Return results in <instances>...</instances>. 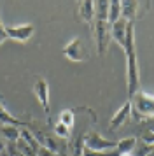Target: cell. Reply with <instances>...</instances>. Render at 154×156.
Segmentation results:
<instances>
[{"instance_id":"cell-1","label":"cell","mask_w":154,"mask_h":156,"mask_svg":"<svg viewBox=\"0 0 154 156\" xmlns=\"http://www.w3.org/2000/svg\"><path fill=\"white\" fill-rule=\"evenodd\" d=\"M131 116L135 121H145L154 118V95L140 90L131 100Z\"/></svg>"},{"instance_id":"cell-2","label":"cell","mask_w":154,"mask_h":156,"mask_svg":"<svg viewBox=\"0 0 154 156\" xmlns=\"http://www.w3.org/2000/svg\"><path fill=\"white\" fill-rule=\"evenodd\" d=\"M126 83H128V95L131 100L140 91V74L138 63H137V53H131L126 56Z\"/></svg>"},{"instance_id":"cell-3","label":"cell","mask_w":154,"mask_h":156,"mask_svg":"<svg viewBox=\"0 0 154 156\" xmlns=\"http://www.w3.org/2000/svg\"><path fill=\"white\" fill-rule=\"evenodd\" d=\"M84 147L98 151V153H107V151H114L117 149V142L105 139L103 135H100L96 130H89L84 135Z\"/></svg>"},{"instance_id":"cell-4","label":"cell","mask_w":154,"mask_h":156,"mask_svg":"<svg viewBox=\"0 0 154 156\" xmlns=\"http://www.w3.org/2000/svg\"><path fill=\"white\" fill-rule=\"evenodd\" d=\"M93 35H95V44H96V51L100 56H103L109 48V41H110V25L107 21H100L95 20L93 23Z\"/></svg>"},{"instance_id":"cell-5","label":"cell","mask_w":154,"mask_h":156,"mask_svg":"<svg viewBox=\"0 0 154 156\" xmlns=\"http://www.w3.org/2000/svg\"><path fill=\"white\" fill-rule=\"evenodd\" d=\"M63 56L70 60V62H84L88 58V51L84 48L82 39L81 37H74L65 48H63Z\"/></svg>"},{"instance_id":"cell-6","label":"cell","mask_w":154,"mask_h":156,"mask_svg":"<svg viewBox=\"0 0 154 156\" xmlns=\"http://www.w3.org/2000/svg\"><path fill=\"white\" fill-rule=\"evenodd\" d=\"M33 32L35 28L30 23L18 25V27H7V37L16 41V42H28V39H32Z\"/></svg>"},{"instance_id":"cell-7","label":"cell","mask_w":154,"mask_h":156,"mask_svg":"<svg viewBox=\"0 0 154 156\" xmlns=\"http://www.w3.org/2000/svg\"><path fill=\"white\" fill-rule=\"evenodd\" d=\"M33 93H35V97H37V100H39V104L42 105V109H44V112L49 114V84L44 77L35 79Z\"/></svg>"},{"instance_id":"cell-8","label":"cell","mask_w":154,"mask_h":156,"mask_svg":"<svg viewBox=\"0 0 154 156\" xmlns=\"http://www.w3.org/2000/svg\"><path fill=\"white\" fill-rule=\"evenodd\" d=\"M130 116H131V102L128 100L126 104H123V105L114 112V116H112L110 121H109V128H110V130H117V128H121L126 121H128Z\"/></svg>"},{"instance_id":"cell-9","label":"cell","mask_w":154,"mask_h":156,"mask_svg":"<svg viewBox=\"0 0 154 156\" xmlns=\"http://www.w3.org/2000/svg\"><path fill=\"white\" fill-rule=\"evenodd\" d=\"M126 27H128V21L123 20V18L117 23L110 25V39L114 42H117L123 49H124V46H126Z\"/></svg>"},{"instance_id":"cell-10","label":"cell","mask_w":154,"mask_h":156,"mask_svg":"<svg viewBox=\"0 0 154 156\" xmlns=\"http://www.w3.org/2000/svg\"><path fill=\"white\" fill-rule=\"evenodd\" d=\"M79 18L88 25L95 23V2L91 0H84L79 4Z\"/></svg>"},{"instance_id":"cell-11","label":"cell","mask_w":154,"mask_h":156,"mask_svg":"<svg viewBox=\"0 0 154 156\" xmlns=\"http://www.w3.org/2000/svg\"><path fill=\"white\" fill-rule=\"evenodd\" d=\"M0 126H18V128H23V126H26V123H23V121H19L18 118H14L12 114L4 107V104L0 102Z\"/></svg>"},{"instance_id":"cell-12","label":"cell","mask_w":154,"mask_h":156,"mask_svg":"<svg viewBox=\"0 0 154 156\" xmlns=\"http://www.w3.org/2000/svg\"><path fill=\"white\" fill-rule=\"evenodd\" d=\"M137 11H138V2H135V0L121 2V18L126 20L128 23L135 21V18H137Z\"/></svg>"},{"instance_id":"cell-13","label":"cell","mask_w":154,"mask_h":156,"mask_svg":"<svg viewBox=\"0 0 154 156\" xmlns=\"http://www.w3.org/2000/svg\"><path fill=\"white\" fill-rule=\"evenodd\" d=\"M109 7H110L109 0H98V2H95V20L107 21V18H109Z\"/></svg>"},{"instance_id":"cell-14","label":"cell","mask_w":154,"mask_h":156,"mask_svg":"<svg viewBox=\"0 0 154 156\" xmlns=\"http://www.w3.org/2000/svg\"><path fill=\"white\" fill-rule=\"evenodd\" d=\"M137 147V139L135 137H124L117 142V153L119 154H126V153H131Z\"/></svg>"},{"instance_id":"cell-15","label":"cell","mask_w":154,"mask_h":156,"mask_svg":"<svg viewBox=\"0 0 154 156\" xmlns=\"http://www.w3.org/2000/svg\"><path fill=\"white\" fill-rule=\"evenodd\" d=\"M121 20V2L119 0H112L110 7H109V18H107V23L109 25H114Z\"/></svg>"},{"instance_id":"cell-16","label":"cell","mask_w":154,"mask_h":156,"mask_svg":"<svg viewBox=\"0 0 154 156\" xmlns=\"http://www.w3.org/2000/svg\"><path fill=\"white\" fill-rule=\"evenodd\" d=\"M60 123H63L65 126H68L70 130L75 126V111H72V109H65L60 112V118H58Z\"/></svg>"},{"instance_id":"cell-17","label":"cell","mask_w":154,"mask_h":156,"mask_svg":"<svg viewBox=\"0 0 154 156\" xmlns=\"http://www.w3.org/2000/svg\"><path fill=\"white\" fill-rule=\"evenodd\" d=\"M0 132H2V135L7 137L11 142H18L19 137H21V128H18V126H2Z\"/></svg>"},{"instance_id":"cell-18","label":"cell","mask_w":154,"mask_h":156,"mask_svg":"<svg viewBox=\"0 0 154 156\" xmlns=\"http://www.w3.org/2000/svg\"><path fill=\"white\" fill-rule=\"evenodd\" d=\"M53 132H54V135L58 139H61V140H68L70 135H72V130H70L68 126H65L63 123H60V121L54 125V130H53Z\"/></svg>"},{"instance_id":"cell-19","label":"cell","mask_w":154,"mask_h":156,"mask_svg":"<svg viewBox=\"0 0 154 156\" xmlns=\"http://www.w3.org/2000/svg\"><path fill=\"white\" fill-rule=\"evenodd\" d=\"M82 156H119V153H117V149H114V151H107V153H98V151H93V149L84 147Z\"/></svg>"},{"instance_id":"cell-20","label":"cell","mask_w":154,"mask_h":156,"mask_svg":"<svg viewBox=\"0 0 154 156\" xmlns=\"http://www.w3.org/2000/svg\"><path fill=\"white\" fill-rule=\"evenodd\" d=\"M37 156H58V153H54V151H51V149L42 147V146H40V149H39Z\"/></svg>"},{"instance_id":"cell-21","label":"cell","mask_w":154,"mask_h":156,"mask_svg":"<svg viewBox=\"0 0 154 156\" xmlns=\"http://www.w3.org/2000/svg\"><path fill=\"white\" fill-rule=\"evenodd\" d=\"M7 39H9V37H7V27H5L2 21H0V44L5 42Z\"/></svg>"},{"instance_id":"cell-22","label":"cell","mask_w":154,"mask_h":156,"mask_svg":"<svg viewBox=\"0 0 154 156\" xmlns=\"http://www.w3.org/2000/svg\"><path fill=\"white\" fill-rule=\"evenodd\" d=\"M2 153H5V146H4V142L0 140V154H2Z\"/></svg>"},{"instance_id":"cell-23","label":"cell","mask_w":154,"mask_h":156,"mask_svg":"<svg viewBox=\"0 0 154 156\" xmlns=\"http://www.w3.org/2000/svg\"><path fill=\"white\" fill-rule=\"evenodd\" d=\"M147 156H154V146H152V147H151V151L147 153Z\"/></svg>"},{"instance_id":"cell-24","label":"cell","mask_w":154,"mask_h":156,"mask_svg":"<svg viewBox=\"0 0 154 156\" xmlns=\"http://www.w3.org/2000/svg\"><path fill=\"white\" fill-rule=\"evenodd\" d=\"M119 156H133L131 153H126V154H119Z\"/></svg>"},{"instance_id":"cell-25","label":"cell","mask_w":154,"mask_h":156,"mask_svg":"<svg viewBox=\"0 0 154 156\" xmlns=\"http://www.w3.org/2000/svg\"><path fill=\"white\" fill-rule=\"evenodd\" d=\"M151 132H152V133H154V125H152V126H151Z\"/></svg>"}]
</instances>
